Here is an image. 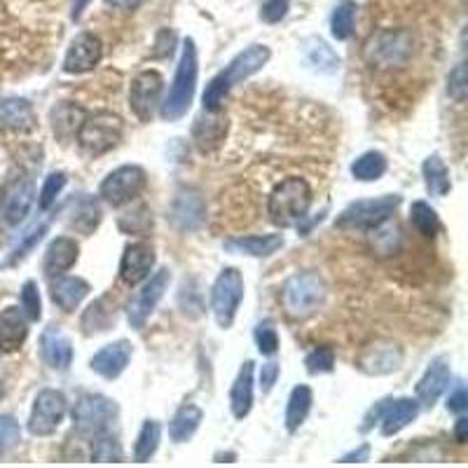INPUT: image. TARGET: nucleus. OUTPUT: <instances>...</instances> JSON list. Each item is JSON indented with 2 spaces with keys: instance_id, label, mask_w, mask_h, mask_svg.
Returning <instances> with one entry per match:
<instances>
[{
  "instance_id": "17",
  "label": "nucleus",
  "mask_w": 468,
  "mask_h": 468,
  "mask_svg": "<svg viewBox=\"0 0 468 468\" xmlns=\"http://www.w3.org/2000/svg\"><path fill=\"white\" fill-rule=\"evenodd\" d=\"M155 267V248L148 241H136L124 248L122 262H120V279L127 286H138L145 281Z\"/></svg>"
},
{
  "instance_id": "48",
  "label": "nucleus",
  "mask_w": 468,
  "mask_h": 468,
  "mask_svg": "<svg viewBox=\"0 0 468 468\" xmlns=\"http://www.w3.org/2000/svg\"><path fill=\"white\" fill-rule=\"evenodd\" d=\"M448 94L452 101L464 104L468 94V78H466V64H456L448 75Z\"/></svg>"
},
{
  "instance_id": "20",
  "label": "nucleus",
  "mask_w": 468,
  "mask_h": 468,
  "mask_svg": "<svg viewBox=\"0 0 468 468\" xmlns=\"http://www.w3.org/2000/svg\"><path fill=\"white\" fill-rule=\"evenodd\" d=\"M131 361V345L127 339H117L113 345H105L97 351L90 361V368L105 379H117L127 370Z\"/></svg>"
},
{
  "instance_id": "29",
  "label": "nucleus",
  "mask_w": 468,
  "mask_h": 468,
  "mask_svg": "<svg viewBox=\"0 0 468 468\" xmlns=\"http://www.w3.org/2000/svg\"><path fill=\"white\" fill-rule=\"evenodd\" d=\"M254 361H246L237 372V379L230 391V408L237 419L248 417L251 408H254Z\"/></svg>"
},
{
  "instance_id": "6",
  "label": "nucleus",
  "mask_w": 468,
  "mask_h": 468,
  "mask_svg": "<svg viewBox=\"0 0 468 468\" xmlns=\"http://www.w3.org/2000/svg\"><path fill=\"white\" fill-rule=\"evenodd\" d=\"M122 117L115 115V113L98 111L91 113V115H85L75 138H78L80 148L87 150L90 155H104V152L113 150L122 141Z\"/></svg>"
},
{
  "instance_id": "12",
  "label": "nucleus",
  "mask_w": 468,
  "mask_h": 468,
  "mask_svg": "<svg viewBox=\"0 0 468 468\" xmlns=\"http://www.w3.org/2000/svg\"><path fill=\"white\" fill-rule=\"evenodd\" d=\"M164 78L157 71H141L129 85V108L141 120L150 122L162 101Z\"/></svg>"
},
{
  "instance_id": "4",
  "label": "nucleus",
  "mask_w": 468,
  "mask_h": 468,
  "mask_svg": "<svg viewBox=\"0 0 468 468\" xmlns=\"http://www.w3.org/2000/svg\"><path fill=\"white\" fill-rule=\"evenodd\" d=\"M309 207H312V188L305 178H286L281 181L274 192L269 195V204H267V211H269V218H272L274 225L279 228H295L300 222L305 221L307 214H309Z\"/></svg>"
},
{
  "instance_id": "35",
  "label": "nucleus",
  "mask_w": 468,
  "mask_h": 468,
  "mask_svg": "<svg viewBox=\"0 0 468 468\" xmlns=\"http://www.w3.org/2000/svg\"><path fill=\"white\" fill-rule=\"evenodd\" d=\"M113 321H115V309L108 305V298H98L87 307L80 325H82L85 335H97V332L108 331Z\"/></svg>"
},
{
  "instance_id": "26",
  "label": "nucleus",
  "mask_w": 468,
  "mask_h": 468,
  "mask_svg": "<svg viewBox=\"0 0 468 468\" xmlns=\"http://www.w3.org/2000/svg\"><path fill=\"white\" fill-rule=\"evenodd\" d=\"M78 241L71 239V237H57V239L50 241V246H47L45 261H43V272H45L50 279L68 272V269L78 262Z\"/></svg>"
},
{
  "instance_id": "41",
  "label": "nucleus",
  "mask_w": 468,
  "mask_h": 468,
  "mask_svg": "<svg viewBox=\"0 0 468 468\" xmlns=\"http://www.w3.org/2000/svg\"><path fill=\"white\" fill-rule=\"evenodd\" d=\"M160 438H162V426L155 419H148L141 426V433L136 438V445H134V459L136 462H150V456L155 455L157 448H160Z\"/></svg>"
},
{
  "instance_id": "2",
  "label": "nucleus",
  "mask_w": 468,
  "mask_h": 468,
  "mask_svg": "<svg viewBox=\"0 0 468 468\" xmlns=\"http://www.w3.org/2000/svg\"><path fill=\"white\" fill-rule=\"evenodd\" d=\"M197 73H199L197 45L195 40L188 38L183 43L181 61L176 66V75L169 87V94L164 98V104H160V117L164 122H176V120H181L190 111L197 90Z\"/></svg>"
},
{
  "instance_id": "3",
  "label": "nucleus",
  "mask_w": 468,
  "mask_h": 468,
  "mask_svg": "<svg viewBox=\"0 0 468 468\" xmlns=\"http://www.w3.org/2000/svg\"><path fill=\"white\" fill-rule=\"evenodd\" d=\"M328 295V286L321 274L298 272L286 279L281 288V307L295 321H305L319 312Z\"/></svg>"
},
{
  "instance_id": "57",
  "label": "nucleus",
  "mask_w": 468,
  "mask_h": 468,
  "mask_svg": "<svg viewBox=\"0 0 468 468\" xmlns=\"http://www.w3.org/2000/svg\"><path fill=\"white\" fill-rule=\"evenodd\" d=\"M455 441L459 442V445H464V442L468 441V419L466 417H459L455 424Z\"/></svg>"
},
{
  "instance_id": "13",
  "label": "nucleus",
  "mask_w": 468,
  "mask_h": 468,
  "mask_svg": "<svg viewBox=\"0 0 468 468\" xmlns=\"http://www.w3.org/2000/svg\"><path fill=\"white\" fill-rule=\"evenodd\" d=\"M403 365V349L391 342V339H378L363 347V351L358 354L356 368L370 378H382V375H391Z\"/></svg>"
},
{
  "instance_id": "21",
  "label": "nucleus",
  "mask_w": 468,
  "mask_h": 468,
  "mask_svg": "<svg viewBox=\"0 0 468 468\" xmlns=\"http://www.w3.org/2000/svg\"><path fill=\"white\" fill-rule=\"evenodd\" d=\"M449 382H452V370L445 358H436L433 363L426 368L424 378L417 384V403L433 408L438 398L448 391Z\"/></svg>"
},
{
  "instance_id": "46",
  "label": "nucleus",
  "mask_w": 468,
  "mask_h": 468,
  "mask_svg": "<svg viewBox=\"0 0 468 468\" xmlns=\"http://www.w3.org/2000/svg\"><path fill=\"white\" fill-rule=\"evenodd\" d=\"M21 312L28 321H40L43 316V302H40V291L38 284L33 279H28L21 286Z\"/></svg>"
},
{
  "instance_id": "14",
  "label": "nucleus",
  "mask_w": 468,
  "mask_h": 468,
  "mask_svg": "<svg viewBox=\"0 0 468 468\" xmlns=\"http://www.w3.org/2000/svg\"><path fill=\"white\" fill-rule=\"evenodd\" d=\"M169 221L181 232H195L207 222V204L199 190L178 188L169 208Z\"/></svg>"
},
{
  "instance_id": "1",
  "label": "nucleus",
  "mask_w": 468,
  "mask_h": 468,
  "mask_svg": "<svg viewBox=\"0 0 468 468\" xmlns=\"http://www.w3.org/2000/svg\"><path fill=\"white\" fill-rule=\"evenodd\" d=\"M269 57H272V52H269V47L267 45H251L246 47L244 52L237 54L215 78H211V82H208L207 90H204V111H222V104H225L230 90H232L237 82H241V80L251 78V75H255L258 71H262L267 66V61H269Z\"/></svg>"
},
{
  "instance_id": "59",
  "label": "nucleus",
  "mask_w": 468,
  "mask_h": 468,
  "mask_svg": "<svg viewBox=\"0 0 468 468\" xmlns=\"http://www.w3.org/2000/svg\"><path fill=\"white\" fill-rule=\"evenodd\" d=\"M90 3L91 0H73V10H71L73 21H80V17H82V12H85Z\"/></svg>"
},
{
  "instance_id": "38",
  "label": "nucleus",
  "mask_w": 468,
  "mask_h": 468,
  "mask_svg": "<svg viewBox=\"0 0 468 468\" xmlns=\"http://www.w3.org/2000/svg\"><path fill=\"white\" fill-rule=\"evenodd\" d=\"M424 183H426V190H429L433 197H445L452 190V183H449V171L445 167L438 155L426 157V162L422 167Z\"/></svg>"
},
{
  "instance_id": "36",
  "label": "nucleus",
  "mask_w": 468,
  "mask_h": 468,
  "mask_svg": "<svg viewBox=\"0 0 468 468\" xmlns=\"http://www.w3.org/2000/svg\"><path fill=\"white\" fill-rule=\"evenodd\" d=\"M87 113L80 108V105L75 104H68V101H64V104H58L57 108L52 111V127H54V134H57L58 138H71L78 134L80 124H82V120H85Z\"/></svg>"
},
{
  "instance_id": "34",
  "label": "nucleus",
  "mask_w": 468,
  "mask_h": 468,
  "mask_svg": "<svg viewBox=\"0 0 468 468\" xmlns=\"http://www.w3.org/2000/svg\"><path fill=\"white\" fill-rule=\"evenodd\" d=\"M401 246H403V232H401L396 222L384 221L379 222L378 228H372L370 248L375 255L391 258V255H396L401 251Z\"/></svg>"
},
{
  "instance_id": "18",
  "label": "nucleus",
  "mask_w": 468,
  "mask_h": 468,
  "mask_svg": "<svg viewBox=\"0 0 468 468\" xmlns=\"http://www.w3.org/2000/svg\"><path fill=\"white\" fill-rule=\"evenodd\" d=\"M33 197H35L33 181L21 178V181L12 183L5 190L3 199H0V221L5 222V225H20L28 215V211H31Z\"/></svg>"
},
{
  "instance_id": "45",
  "label": "nucleus",
  "mask_w": 468,
  "mask_h": 468,
  "mask_svg": "<svg viewBox=\"0 0 468 468\" xmlns=\"http://www.w3.org/2000/svg\"><path fill=\"white\" fill-rule=\"evenodd\" d=\"M254 338L262 356H274L279 351V335H277V328H274V324L269 319L255 325Z\"/></svg>"
},
{
  "instance_id": "10",
  "label": "nucleus",
  "mask_w": 468,
  "mask_h": 468,
  "mask_svg": "<svg viewBox=\"0 0 468 468\" xmlns=\"http://www.w3.org/2000/svg\"><path fill=\"white\" fill-rule=\"evenodd\" d=\"M145 185H148L145 171L136 167V164H124V167L105 176L98 192L111 207H124V204L138 199Z\"/></svg>"
},
{
  "instance_id": "28",
  "label": "nucleus",
  "mask_w": 468,
  "mask_h": 468,
  "mask_svg": "<svg viewBox=\"0 0 468 468\" xmlns=\"http://www.w3.org/2000/svg\"><path fill=\"white\" fill-rule=\"evenodd\" d=\"M419 415V403L412 398H398V401H386L384 412L379 417L384 436H396L408 426L410 422H415V417Z\"/></svg>"
},
{
  "instance_id": "31",
  "label": "nucleus",
  "mask_w": 468,
  "mask_h": 468,
  "mask_svg": "<svg viewBox=\"0 0 468 468\" xmlns=\"http://www.w3.org/2000/svg\"><path fill=\"white\" fill-rule=\"evenodd\" d=\"M302 52H305L307 64L312 66L314 71L325 73V75L338 73L339 57H338V52H335V50L325 43V40L307 38L305 43H302Z\"/></svg>"
},
{
  "instance_id": "53",
  "label": "nucleus",
  "mask_w": 468,
  "mask_h": 468,
  "mask_svg": "<svg viewBox=\"0 0 468 468\" xmlns=\"http://www.w3.org/2000/svg\"><path fill=\"white\" fill-rule=\"evenodd\" d=\"M277 379H279V363H274V361H269V363L262 365V370H261V389H262V394H269V391L274 389V384H277Z\"/></svg>"
},
{
  "instance_id": "32",
  "label": "nucleus",
  "mask_w": 468,
  "mask_h": 468,
  "mask_svg": "<svg viewBox=\"0 0 468 468\" xmlns=\"http://www.w3.org/2000/svg\"><path fill=\"white\" fill-rule=\"evenodd\" d=\"M314 403V394L307 384H300L291 391L286 405V431L288 433H295V431L307 422V417L312 412Z\"/></svg>"
},
{
  "instance_id": "42",
  "label": "nucleus",
  "mask_w": 468,
  "mask_h": 468,
  "mask_svg": "<svg viewBox=\"0 0 468 468\" xmlns=\"http://www.w3.org/2000/svg\"><path fill=\"white\" fill-rule=\"evenodd\" d=\"M410 222H412L417 232L424 234V237H436L438 230H441L436 208L426 202H415L410 207Z\"/></svg>"
},
{
  "instance_id": "27",
  "label": "nucleus",
  "mask_w": 468,
  "mask_h": 468,
  "mask_svg": "<svg viewBox=\"0 0 468 468\" xmlns=\"http://www.w3.org/2000/svg\"><path fill=\"white\" fill-rule=\"evenodd\" d=\"M281 246H284L281 234H251V237H234L225 241V251L251 255V258H267L277 254Z\"/></svg>"
},
{
  "instance_id": "55",
  "label": "nucleus",
  "mask_w": 468,
  "mask_h": 468,
  "mask_svg": "<svg viewBox=\"0 0 468 468\" xmlns=\"http://www.w3.org/2000/svg\"><path fill=\"white\" fill-rule=\"evenodd\" d=\"M384 405H386V401H379V403L375 405V408H372L370 412H368V415H365L363 426H361V431H370L372 424L379 422V417H382V412H384Z\"/></svg>"
},
{
  "instance_id": "56",
  "label": "nucleus",
  "mask_w": 468,
  "mask_h": 468,
  "mask_svg": "<svg viewBox=\"0 0 468 468\" xmlns=\"http://www.w3.org/2000/svg\"><path fill=\"white\" fill-rule=\"evenodd\" d=\"M368 455H370V445H361L358 449H354V452H349V455H345L339 462L342 464H351V462H365L368 459Z\"/></svg>"
},
{
  "instance_id": "9",
  "label": "nucleus",
  "mask_w": 468,
  "mask_h": 468,
  "mask_svg": "<svg viewBox=\"0 0 468 468\" xmlns=\"http://www.w3.org/2000/svg\"><path fill=\"white\" fill-rule=\"evenodd\" d=\"M244 300V277L237 267H225L211 288V309L221 328H232Z\"/></svg>"
},
{
  "instance_id": "54",
  "label": "nucleus",
  "mask_w": 468,
  "mask_h": 468,
  "mask_svg": "<svg viewBox=\"0 0 468 468\" xmlns=\"http://www.w3.org/2000/svg\"><path fill=\"white\" fill-rule=\"evenodd\" d=\"M468 408V394H466V386L464 384H459L452 394H449L448 398V410L449 412H466Z\"/></svg>"
},
{
  "instance_id": "33",
  "label": "nucleus",
  "mask_w": 468,
  "mask_h": 468,
  "mask_svg": "<svg viewBox=\"0 0 468 468\" xmlns=\"http://www.w3.org/2000/svg\"><path fill=\"white\" fill-rule=\"evenodd\" d=\"M204 419V412L197 405L188 403L181 405V408L176 410L174 419L169 424V436L174 442H188L190 438L195 436L197 429H199V424Z\"/></svg>"
},
{
  "instance_id": "5",
  "label": "nucleus",
  "mask_w": 468,
  "mask_h": 468,
  "mask_svg": "<svg viewBox=\"0 0 468 468\" xmlns=\"http://www.w3.org/2000/svg\"><path fill=\"white\" fill-rule=\"evenodd\" d=\"M415 35L410 28H382L372 33L363 47L365 61L372 68H401L412 58Z\"/></svg>"
},
{
  "instance_id": "49",
  "label": "nucleus",
  "mask_w": 468,
  "mask_h": 468,
  "mask_svg": "<svg viewBox=\"0 0 468 468\" xmlns=\"http://www.w3.org/2000/svg\"><path fill=\"white\" fill-rule=\"evenodd\" d=\"M21 441V429L17 419L10 415H0V455L10 452V449Z\"/></svg>"
},
{
  "instance_id": "8",
  "label": "nucleus",
  "mask_w": 468,
  "mask_h": 468,
  "mask_svg": "<svg viewBox=\"0 0 468 468\" xmlns=\"http://www.w3.org/2000/svg\"><path fill=\"white\" fill-rule=\"evenodd\" d=\"M401 207L398 195H382L375 199H358L351 202L342 214L335 218V225L342 230H372L379 222L389 221Z\"/></svg>"
},
{
  "instance_id": "7",
  "label": "nucleus",
  "mask_w": 468,
  "mask_h": 468,
  "mask_svg": "<svg viewBox=\"0 0 468 468\" xmlns=\"http://www.w3.org/2000/svg\"><path fill=\"white\" fill-rule=\"evenodd\" d=\"M117 415H120V408H117L115 401H111L108 396H101V394L80 396L71 412L73 426L82 436H97V433L111 431Z\"/></svg>"
},
{
  "instance_id": "47",
  "label": "nucleus",
  "mask_w": 468,
  "mask_h": 468,
  "mask_svg": "<svg viewBox=\"0 0 468 468\" xmlns=\"http://www.w3.org/2000/svg\"><path fill=\"white\" fill-rule=\"evenodd\" d=\"M64 188H66V174H61V171H54V174L47 176L45 183H43V190H40L38 207L43 208V211L52 208L54 202H57V197L61 195V190Z\"/></svg>"
},
{
  "instance_id": "24",
  "label": "nucleus",
  "mask_w": 468,
  "mask_h": 468,
  "mask_svg": "<svg viewBox=\"0 0 468 468\" xmlns=\"http://www.w3.org/2000/svg\"><path fill=\"white\" fill-rule=\"evenodd\" d=\"M33 129H35V111L27 98H0V131L27 134Z\"/></svg>"
},
{
  "instance_id": "23",
  "label": "nucleus",
  "mask_w": 468,
  "mask_h": 468,
  "mask_svg": "<svg viewBox=\"0 0 468 468\" xmlns=\"http://www.w3.org/2000/svg\"><path fill=\"white\" fill-rule=\"evenodd\" d=\"M28 338V319L20 307H7L0 312V351L14 354Z\"/></svg>"
},
{
  "instance_id": "58",
  "label": "nucleus",
  "mask_w": 468,
  "mask_h": 468,
  "mask_svg": "<svg viewBox=\"0 0 468 468\" xmlns=\"http://www.w3.org/2000/svg\"><path fill=\"white\" fill-rule=\"evenodd\" d=\"M144 3V0H105V5L115 7V10H134Z\"/></svg>"
},
{
  "instance_id": "15",
  "label": "nucleus",
  "mask_w": 468,
  "mask_h": 468,
  "mask_svg": "<svg viewBox=\"0 0 468 468\" xmlns=\"http://www.w3.org/2000/svg\"><path fill=\"white\" fill-rule=\"evenodd\" d=\"M171 272L169 269H160L152 277H148L145 286L131 298L129 307H127V319H129L131 328H144L148 316L155 312V307L160 305V300L164 298V292L169 288Z\"/></svg>"
},
{
  "instance_id": "30",
  "label": "nucleus",
  "mask_w": 468,
  "mask_h": 468,
  "mask_svg": "<svg viewBox=\"0 0 468 468\" xmlns=\"http://www.w3.org/2000/svg\"><path fill=\"white\" fill-rule=\"evenodd\" d=\"M68 222L82 234H91L101 222V207L94 197L78 195L68 204Z\"/></svg>"
},
{
  "instance_id": "51",
  "label": "nucleus",
  "mask_w": 468,
  "mask_h": 468,
  "mask_svg": "<svg viewBox=\"0 0 468 468\" xmlns=\"http://www.w3.org/2000/svg\"><path fill=\"white\" fill-rule=\"evenodd\" d=\"M176 33L171 28H162L155 35V45H152V58H167L174 54Z\"/></svg>"
},
{
  "instance_id": "25",
  "label": "nucleus",
  "mask_w": 468,
  "mask_h": 468,
  "mask_svg": "<svg viewBox=\"0 0 468 468\" xmlns=\"http://www.w3.org/2000/svg\"><path fill=\"white\" fill-rule=\"evenodd\" d=\"M50 295H52V302L64 309V312H75L80 307V302L90 295V284L80 277H52V284H50Z\"/></svg>"
},
{
  "instance_id": "37",
  "label": "nucleus",
  "mask_w": 468,
  "mask_h": 468,
  "mask_svg": "<svg viewBox=\"0 0 468 468\" xmlns=\"http://www.w3.org/2000/svg\"><path fill=\"white\" fill-rule=\"evenodd\" d=\"M384 174H386V157L379 150H368L351 164V176L361 183L379 181Z\"/></svg>"
},
{
  "instance_id": "39",
  "label": "nucleus",
  "mask_w": 468,
  "mask_h": 468,
  "mask_svg": "<svg viewBox=\"0 0 468 468\" xmlns=\"http://www.w3.org/2000/svg\"><path fill=\"white\" fill-rule=\"evenodd\" d=\"M356 10H358V5L354 3V0H339L331 14L332 38L339 40V43H345V40L351 38V33H354V24H356Z\"/></svg>"
},
{
  "instance_id": "50",
  "label": "nucleus",
  "mask_w": 468,
  "mask_h": 468,
  "mask_svg": "<svg viewBox=\"0 0 468 468\" xmlns=\"http://www.w3.org/2000/svg\"><path fill=\"white\" fill-rule=\"evenodd\" d=\"M288 10H291V0H267L261 7V20L265 24H279L281 20H286Z\"/></svg>"
},
{
  "instance_id": "19",
  "label": "nucleus",
  "mask_w": 468,
  "mask_h": 468,
  "mask_svg": "<svg viewBox=\"0 0 468 468\" xmlns=\"http://www.w3.org/2000/svg\"><path fill=\"white\" fill-rule=\"evenodd\" d=\"M40 354L52 370L64 372L71 368L73 363V345L68 335L57 325H50L40 335Z\"/></svg>"
},
{
  "instance_id": "22",
  "label": "nucleus",
  "mask_w": 468,
  "mask_h": 468,
  "mask_svg": "<svg viewBox=\"0 0 468 468\" xmlns=\"http://www.w3.org/2000/svg\"><path fill=\"white\" fill-rule=\"evenodd\" d=\"M225 134H228V120L221 115V111H204L192 124V138H195V145L202 152H214L215 148H221Z\"/></svg>"
},
{
  "instance_id": "43",
  "label": "nucleus",
  "mask_w": 468,
  "mask_h": 468,
  "mask_svg": "<svg viewBox=\"0 0 468 468\" xmlns=\"http://www.w3.org/2000/svg\"><path fill=\"white\" fill-rule=\"evenodd\" d=\"M91 459L94 462H122V448L117 438L111 436L108 431L97 433L91 441Z\"/></svg>"
},
{
  "instance_id": "16",
  "label": "nucleus",
  "mask_w": 468,
  "mask_h": 468,
  "mask_svg": "<svg viewBox=\"0 0 468 468\" xmlns=\"http://www.w3.org/2000/svg\"><path fill=\"white\" fill-rule=\"evenodd\" d=\"M101 57H104V45H101L98 35L82 31L73 38L71 47H68V52H66L64 71L68 73V75L90 73L101 64Z\"/></svg>"
},
{
  "instance_id": "40",
  "label": "nucleus",
  "mask_w": 468,
  "mask_h": 468,
  "mask_svg": "<svg viewBox=\"0 0 468 468\" xmlns=\"http://www.w3.org/2000/svg\"><path fill=\"white\" fill-rule=\"evenodd\" d=\"M47 221H40V222H33L31 228L27 230V232L21 234L20 241L14 244V248L10 251V255H7V261L3 262V267H12V265H20L24 258H27L28 254H31L33 248L38 246L40 241H43V237L47 234Z\"/></svg>"
},
{
  "instance_id": "44",
  "label": "nucleus",
  "mask_w": 468,
  "mask_h": 468,
  "mask_svg": "<svg viewBox=\"0 0 468 468\" xmlns=\"http://www.w3.org/2000/svg\"><path fill=\"white\" fill-rule=\"evenodd\" d=\"M305 368L309 375H324V372H332L335 368V351L332 347H316L307 354Z\"/></svg>"
},
{
  "instance_id": "52",
  "label": "nucleus",
  "mask_w": 468,
  "mask_h": 468,
  "mask_svg": "<svg viewBox=\"0 0 468 468\" xmlns=\"http://www.w3.org/2000/svg\"><path fill=\"white\" fill-rule=\"evenodd\" d=\"M131 215H134V221H131L129 215H122V218H120V228H122L124 232H145L148 225H141V221H152V218H150L148 208L138 207Z\"/></svg>"
},
{
  "instance_id": "11",
  "label": "nucleus",
  "mask_w": 468,
  "mask_h": 468,
  "mask_svg": "<svg viewBox=\"0 0 468 468\" xmlns=\"http://www.w3.org/2000/svg\"><path fill=\"white\" fill-rule=\"evenodd\" d=\"M66 410H68V403H66V396L61 391L43 389L33 401L31 417H28V433L38 438L52 436L64 422Z\"/></svg>"
}]
</instances>
